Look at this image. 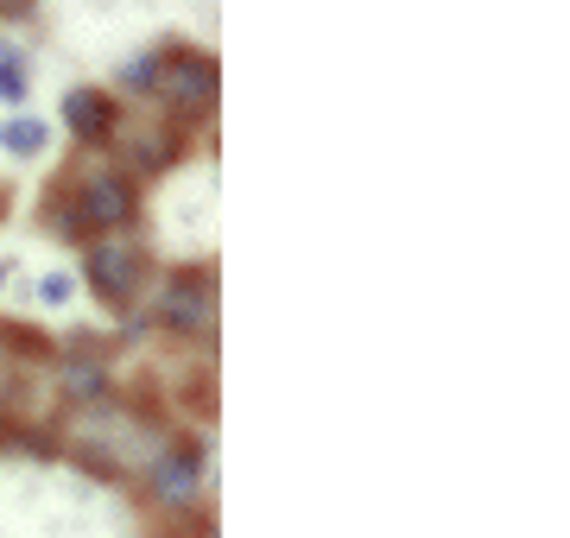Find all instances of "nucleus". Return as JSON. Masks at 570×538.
Returning <instances> with one entry per match:
<instances>
[{"mask_svg": "<svg viewBox=\"0 0 570 538\" xmlns=\"http://www.w3.org/2000/svg\"><path fill=\"white\" fill-rule=\"evenodd\" d=\"M165 89H171V102H178L184 114H204V108L216 102V63L209 58H178L171 77H165Z\"/></svg>", "mask_w": 570, "mask_h": 538, "instance_id": "7ed1b4c3", "label": "nucleus"}, {"mask_svg": "<svg viewBox=\"0 0 570 538\" xmlns=\"http://www.w3.org/2000/svg\"><path fill=\"white\" fill-rule=\"evenodd\" d=\"M77 222L96 228V235H115V228L134 222V190H127V178H89L77 190Z\"/></svg>", "mask_w": 570, "mask_h": 538, "instance_id": "f03ea898", "label": "nucleus"}, {"mask_svg": "<svg viewBox=\"0 0 570 538\" xmlns=\"http://www.w3.org/2000/svg\"><path fill=\"white\" fill-rule=\"evenodd\" d=\"M89 286L102 291L108 305H127L140 291V248H127L121 235H96V248H89Z\"/></svg>", "mask_w": 570, "mask_h": 538, "instance_id": "f257e3e1", "label": "nucleus"}, {"mask_svg": "<svg viewBox=\"0 0 570 538\" xmlns=\"http://www.w3.org/2000/svg\"><path fill=\"white\" fill-rule=\"evenodd\" d=\"M39 305L45 311H63V305H70V272H45L39 279Z\"/></svg>", "mask_w": 570, "mask_h": 538, "instance_id": "0eeeda50", "label": "nucleus"}, {"mask_svg": "<svg viewBox=\"0 0 570 538\" xmlns=\"http://www.w3.org/2000/svg\"><path fill=\"white\" fill-rule=\"evenodd\" d=\"M63 121L77 127L82 140H102L108 133V102L96 89H70V102H63Z\"/></svg>", "mask_w": 570, "mask_h": 538, "instance_id": "39448f33", "label": "nucleus"}, {"mask_svg": "<svg viewBox=\"0 0 570 538\" xmlns=\"http://www.w3.org/2000/svg\"><path fill=\"white\" fill-rule=\"evenodd\" d=\"M159 317L171 323V330H204L209 291L197 286V279H178V286H165V291H159Z\"/></svg>", "mask_w": 570, "mask_h": 538, "instance_id": "20e7f679", "label": "nucleus"}, {"mask_svg": "<svg viewBox=\"0 0 570 538\" xmlns=\"http://www.w3.org/2000/svg\"><path fill=\"white\" fill-rule=\"evenodd\" d=\"M45 140H51V127H45V121H7V127H0V146H7L13 159H39Z\"/></svg>", "mask_w": 570, "mask_h": 538, "instance_id": "423d86ee", "label": "nucleus"}]
</instances>
